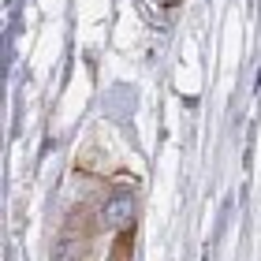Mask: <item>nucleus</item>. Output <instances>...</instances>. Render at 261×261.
Here are the masks:
<instances>
[{
	"label": "nucleus",
	"instance_id": "obj_1",
	"mask_svg": "<svg viewBox=\"0 0 261 261\" xmlns=\"http://www.w3.org/2000/svg\"><path fill=\"white\" fill-rule=\"evenodd\" d=\"M130 220H135V198L130 194H116V198L105 201V209H101L105 228H127Z\"/></svg>",
	"mask_w": 261,
	"mask_h": 261
},
{
	"label": "nucleus",
	"instance_id": "obj_3",
	"mask_svg": "<svg viewBox=\"0 0 261 261\" xmlns=\"http://www.w3.org/2000/svg\"><path fill=\"white\" fill-rule=\"evenodd\" d=\"M130 243H135V239H130V231H123L120 239H116V246H112V257H109V261H127V257H130Z\"/></svg>",
	"mask_w": 261,
	"mask_h": 261
},
{
	"label": "nucleus",
	"instance_id": "obj_2",
	"mask_svg": "<svg viewBox=\"0 0 261 261\" xmlns=\"http://www.w3.org/2000/svg\"><path fill=\"white\" fill-rule=\"evenodd\" d=\"M82 246H86V235L82 231H64L60 239L53 243V261H75L82 254Z\"/></svg>",
	"mask_w": 261,
	"mask_h": 261
}]
</instances>
